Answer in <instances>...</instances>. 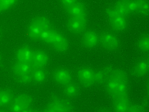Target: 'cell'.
<instances>
[{"label":"cell","instance_id":"obj_12","mask_svg":"<svg viewBox=\"0 0 149 112\" xmlns=\"http://www.w3.org/2000/svg\"><path fill=\"white\" fill-rule=\"evenodd\" d=\"M129 100L127 94L122 95L114 97L113 101V107L115 111L118 112L128 111L129 108Z\"/></svg>","mask_w":149,"mask_h":112},{"label":"cell","instance_id":"obj_3","mask_svg":"<svg viewBox=\"0 0 149 112\" xmlns=\"http://www.w3.org/2000/svg\"><path fill=\"white\" fill-rule=\"evenodd\" d=\"M33 101L31 96L22 94L17 96L12 102L10 111L12 112H25L30 108Z\"/></svg>","mask_w":149,"mask_h":112},{"label":"cell","instance_id":"obj_26","mask_svg":"<svg viewBox=\"0 0 149 112\" xmlns=\"http://www.w3.org/2000/svg\"><path fill=\"white\" fill-rule=\"evenodd\" d=\"M31 75L33 79L36 83L43 82L46 78V73L42 69H35Z\"/></svg>","mask_w":149,"mask_h":112},{"label":"cell","instance_id":"obj_5","mask_svg":"<svg viewBox=\"0 0 149 112\" xmlns=\"http://www.w3.org/2000/svg\"><path fill=\"white\" fill-rule=\"evenodd\" d=\"M86 24V16H71L67 22L68 28L74 33H79L83 31Z\"/></svg>","mask_w":149,"mask_h":112},{"label":"cell","instance_id":"obj_4","mask_svg":"<svg viewBox=\"0 0 149 112\" xmlns=\"http://www.w3.org/2000/svg\"><path fill=\"white\" fill-rule=\"evenodd\" d=\"M72 109L70 102L65 99L54 97L46 106L45 111L47 112H67Z\"/></svg>","mask_w":149,"mask_h":112},{"label":"cell","instance_id":"obj_13","mask_svg":"<svg viewBox=\"0 0 149 112\" xmlns=\"http://www.w3.org/2000/svg\"><path fill=\"white\" fill-rule=\"evenodd\" d=\"M53 78L54 81L58 84L67 85L72 79V76L69 70L65 69H59L54 72Z\"/></svg>","mask_w":149,"mask_h":112},{"label":"cell","instance_id":"obj_23","mask_svg":"<svg viewBox=\"0 0 149 112\" xmlns=\"http://www.w3.org/2000/svg\"><path fill=\"white\" fill-rule=\"evenodd\" d=\"M58 34H59V33H58L55 30H49V29L42 35L40 39L47 44H53L57 38Z\"/></svg>","mask_w":149,"mask_h":112},{"label":"cell","instance_id":"obj_7","mask_svg":"<svg viewBox=\"0 0 149 112\" xmlns=\"http://www.w3.org/2000/svg\"><path fill=\"white\" fill-rule=\"evenodd\" d=\"M99 42L102 46L109 51H114L119 47V40L114 35L110 33H103L100 35Z\"/></svg>","mask_w":149,"mask_h":112},{"label":"cell","instance_id":"obj_16","mask_svg":"<svg viewBox=\"0 0 149 112\" xmlns=\"http://www.w3.org/2000/svg\"><path fill=\"white\" fill-rule=\"evenodd\" d=\"M33 53L28 47H22L17 51L16 57L19 62L30 63L33 58Z\"/></svg>","mask_w":149,"mask_h":112},{"label":"cell","instance_id":"obj_29","mask_svg":"<svg viewBox=\"0 0 149 112\" xmlns=\"http://www.w3.org/2000/svg\"><path fill=\"white\" fill-rule=\"evenodd\" d=\"M76 0H61V1L62 3L63 6H65L67 8L74 4V3L76 2Z\"/></svg>","mask_w":149,"mask_h":112},{"label":"cell","instance_id":"obj_20","mask_svg":"<svg viewBox=\"0 0 149 112\" xmlns=\"http://www.w3.org/2000/svg\"><path fill=\"white\" fill-rule=\"evenodd\" d=\"M110 79L119 83H125V84H127V76L124 70L117 69L114 70Z\"/></svg>","mask_w":149,"mask_h":112},{"label":"cell","instance_id":"obj_24","mask_svg":"<svg viewBox=\"0 0 149 112\" xmlns=\"http://www.w3.org/2000/svg\"><path fill=\"white\" fill-rule=\"evenodd\" d=\"M64 93L66 96L69 97H74L78 94L79 87L74 83H69L65 87Z\"/></svg>","mask_w":149,"mask_h":112},{"label":"cell","instance_id":"obj_15","mask_svg":"<svg viewBox=\"0 0 149 112\" xmlns=\"http://www.w3.org/2000/svg\"><path fill=\"white\" fill-rule=\"evenodd\" d=\"M99 40L97 34L92 30L86 31L83 37V43L86 48L94 47L97 44Z\"/></svg>","mask_w":149,"mask_h":112},{"label":"cell","instance_id":"obj_6","mask_svg":"<svg viewBox=\"0 0 149 112\" xmlns=\"http://www.w3.org/2000/svg\"><path fill=\"white\" fill-rule=\"evenodd\" d=\"M106 90L113 97L127 94V86L125 83H119L109 79L106 83Z\"/></svg>","mask_w":149,"mask_h":112},{"label":"cell","instance_id":"obj_11","mask_svg":"<svg viewBox=\"0 0 149 112\" xmlns=\"http://www.w3.org/2000/svg\"><path fill=\"white\" fill-rule=\"evenodd\" d=\"M115 69L111 66H106L95 72V83L101 85L107 83L111 78Z\"/></svg>","mask_w":149,"mask_h":112},{"label":"cell","instance_id":"obj_25","mask_svg":"<svg viewBox=\"0 0 149 112\" xmlns=\"http://www.w3.org/2000/svg\"><path fill=\"white\" fill-rule=\"evenodd\" d=\"M138 47L141 51L147 52L149 51V35L145 34L139 38Z\"/></svg>","mask_w":149,"mask_h":112},{"label":"cell","instance_id":"obj_30","mask_svg":"<svg viewBox=\"0 0 149 112\" xmlns=\"http://www.w3.org/2000/svg\"><path fill=\"white\" fill-rule=\"evenodd\" d=\"M147 92H148V93L149 94V81H148V85H147Z\"/></svg>","mask_w":149,"mask_h":112},{"label":"cell","instance_id":"obj_8","mask_svg":"<svg viewBox=\"0 0 149 112\" xmlns=\"http://www.w3.org/2000/svg\"><path fill=\"white\" fill-rule=\"evenodd\" d=\"M115 8L121 15L126 16L136 10V4L135 0H118Z\"/></svg>","mask_w":149,"mask_h":112},{"label":"cell","instance_id":"obj_18","mask_svg":"<svg viewBox=\"0 0 149 112\" xmlns=\"http://www.w3.org/2000/svg\"><path fill=\"white\" fill-rule=\"evenodd\" d=\"M67 10L71 16H86V9L81 3H74L67 8Z\"/></svg>","mask_w":149,"mask_h":112},{"label":"cell","instance_id":"obj_27","mask_svg":"<svg viewBox=\"0 0 149 112\" xmlns=\"http://www.w3.org/2000/svg\"><path fill=\"white\" fill-rule=\"evenodd\" d=\"M16 0H0V10L5 11L15 4Z\"/></svg>","mask_w":149,"mask_h":112},{"label":"cell","instance_id":"obj_14","mask_svg":"<svg viewBox=\"0 0 149 112\" xmlns=\"http://www.w3.org/2000/svg\"><path fill=\"white\" fill-rule=\"evenodd\" d=\"M149 72V62L148 60H141L135 64L132 70V74L136 77H142Z\"/></svg>","mask_w":149,"mask_h":112},{"label":"cell","instance_id":"obj_22","mask_svg":"<svg viewBox=\"0 0 149 112\" xmlns=\"http://www.w3.org/2000/svg\"><path fill=\"white\" fill-rule=\"evenodd\" d=\"M136 10L141 15H149V0H135Z\"/></svg>","mask_w":149,"mask_h":112},{"label":"cell","instance_id":"obj_28","mask_svg":"<svg viewBox=\"0 0 149 112\" xmlns=\"http://www.w3.org/2000/svg\"><path fill=\"white\" fill-rule=\"evenodd\" d=\"M32 79H33V78H32V75L30 74V73L27 74L17 76V81L19 83H21V84H28V83H30Z\"/></svg>","mask_w":149,"mask_h":112},{"label":"cell","instance_id":"obj_17","mask_svg":"<svg viewBox=\"0 0 149 112\" xmlns=\"http://www.w3.org/2000/svg\"><path fill=\"white\" fill-rule=\"evenodd\" d=\"M31 68L30 63L19 62L13 66V72L16 76H19L30 74L31 71Z\"/></svg>","mask_w":149,"mask_h":112},{"label":"cell","instance_id":"obj_19","mask_svg":"<svg viewBox=\"0 0 149 112\" xmlns=\"http://www.w3.org/2000/svg\"><path fill=\"white\" fill-rule=\"evenodd\" d=\"M53 44L54 49L58 52L64 53L69 48V42L66 38L60 33L58 34L57 38Z\"/></svg>","mask_w":149,"mask_h":112},{"label":"cell","instance_id":"obj_21","mask_svg":"<svg viewBox=\"0 0 149 112\" xmlns=\"http://www.w3.org/2000/svg\"><path fill=\"white\" fill-rule=\"evenodd\" d=\"M14 98V93L10 89H3L0 92V105L3 106L12 102Z\"/></svg>","mask_w":149,"mask_h":112},{"label":"cell","instance_id":"obj_1","mask_svg":"<svg viewBox=\"0 0 149 112\" xmlns=\"http://www.w3.org/2000/svg\"><path fill=\"white\" fill-rule=\"evenodd\" d=\"M50 22L45 16H37L28 25V34L33 40L40 39L42 35L49 29Z\"/></svg>","mask_w":149,"mask_h":112},{"label":"cell","instance_id":"obj_10","mask_svg":"<svg viewBox=\"0 0 149 112\" xmlns=\"http://www.w3.org/2000/svg\"><path fill=\"white\" fill-rule=\"evenodd\" d=\"M49 58L47 54L43 51L38 50L33 53V58H32L31 65L32 68L34 69H42L46 65Z\"/></svg>","mask_w":149,"mask_h":112},{"label":"cell","instance_id":"obj_9","mask_svg":"<svg viewBox=\"0 0 149 112\" xmlns=\"http://www.w3.org/2000/svg\"><path fill=\"white\" fill-rule=\"evenodd\" d=\"M77 77L79 81L85 87H89L95 83V72L88 67L80 69L77 72Z\"/></svg>","mask_w":149,"mask_h":112},{"label":"cell","instance_id":"obj_31","mask_svg":"<svg viewBox=\"0 0 149 112\" xmlns=\"http://www.w3.org/2000/svg\"><path fill=\"white\" fill-rule=\"evenodd\" d=\"M148 62H149V59H148Z\"/></svg>","mask_w":149,"mask_h":112},{"label":"cell","instance_id":"obj_2","mask_svg":"<svg viewBox=\"0 0 149 112\" xmlns=\"http://www.w3.org/2000/svg\"><path fill=\"white\" fill-rule=\"evenodd\" d=\"M107 15L112 28L117 31H123L127 28V22L124 15H121L115 8L109 7L106 10Z\"/></svg>","mask_w":149,"mask_h":112}]
</instances>
